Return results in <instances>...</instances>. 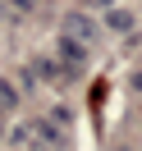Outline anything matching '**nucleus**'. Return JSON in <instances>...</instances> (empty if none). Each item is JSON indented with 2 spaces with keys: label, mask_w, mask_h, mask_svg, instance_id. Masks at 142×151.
<instances>
[{
  "label": "nucleus",
  "mask_w": 142,
  "mask_h": 151,
  "mask_svg": "<svg viewBox=\"0 0 142 151\" xmlns=\"http://www.w3.org/2000/svg\"><path fill=\"white\" fill-rule=\"evenodd\" d=\"M105 23H110L115 32H128V28H133V14H124V9H110V19H105Z\"/></svg>",
  "instance_id": "1"
},
{
  "label": "nucleus",
  "mask_w": 142,
  "mask_h": 151,
  "mask_svg": "<svg viewBox=\"0 0 142 151\" xmlns=\"http://www.w3.org/2000/svg\"><path fill=\"white\" fill-rule=\"evenodd\" d=\"M0 101H5V105H14V101H19V96H14V87H9V83H0Z\"/></svg>",
  "instance_id": "2"
},
{
  "label": "nucleus",
  "mask_w": 142,
  "mask_h": 151,
  "mask_svg": "<svg viewBox=\"0 0 142 151\" xmlns=\"http://www.w3.org/2000/svg\"><path fill=\"white\" fill-rule=\"evenodd\" d=\"M14 9H32V5H37V0H9Z\"/></svg>",
  "instance_id": "3"
},
{
  "label": "nucleus",
  "mask_w": 142,
  "mask_h": 151,
  "mask_svg": "<svg viewBox=\"0 0 142 151\" xmlns=\"http://www.w3.org/2000/svg\"><path fill=\"white\" fill-rule=\"evenodd\" d=\"M105 5H110V0H87V9H105Z\"/></svg>",
  "instance_id": "4"
}]
</instances>
